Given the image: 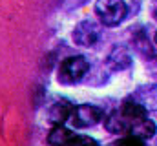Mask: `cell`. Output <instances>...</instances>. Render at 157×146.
<instances>
[{
	"label": "cell",
	"mask_w": 157,
	"mask_h": 146,
	"mask_svg": "<svg viewBox=\"0 0 157 146\" xmlns=\"http://www.w3.org/2000/svg\"><path fill=\"white\" fill-rule=\"evenodd\" d=\"M148 117V110L143 108L133 99L126 97L121 104V110L112 111L108 117H104V128L110 133H132V130Z\"/></svg>",
	"instance_id": "1"
},
{
	"label": "cell",
	"mask_w": 157,
	"mask_h": 146,
	"mask_svg": "<svg viewBox=\"0 0 157 146\" xmlns=\"http://www.w3.org/2000/svg\"><path fill=\"white\" fill-rule=\"evenodd\" d=\"M88 71H90V62L84 57H80V55L68 57L60 62L57 80L64 86H73V84L80 82Z\"/></svg>",
	"instance_id": "2"
},
{
	"label": "cell",
	"mask_w": 157,
	"mask_h": 146,
	"mask_svg": "<svg viewBox=\"0 0 157 146\" xmlns=\"http://www.w3.org/2000/svg\"><path fill=\"white\" fill-rule=\"evenodd\" d=\"M95 13L101 20V24L113 28V26H119L126 18L128 6L124 0H97L95 2Z\"/></svg>",
	"instance_id": "3"
},
{
	"label": "cell",
	"mask_w": 157,
	"mask_h": 146,
	"mask_svg": "<svg viewBox=\"0 0 157 146\" xmlns=\"http://www.w3.org/2000/svg\"><path fill=\"white\" fill-rule=\"evenodd\" d=\"M73 128H91L95 124H99L101 121H104V110L95 104H78L73 108V113L70 117Z\"/></svg>",
	"instance_id": "4"
},
{
	"label": "cell",
	"mask_w": 157,
	"mask_h": 146,
	"mask_svg": "<svg viewBox=\"0 0 157 146\" xmlns=\"http://www.w3.org/2000/svg\"><path fill=\"white\" fill-rule=\"evenodd\" d=\"M101 38V28L93 20H82L73 29V42L82 48H91Z\"/></svg>",
	"instance_id": "5"
},
{
	"label": "cell",
	"mask_w": 157,
	"mask_h": 146,
	"mask_svg": "<svg viewBox=\"0 0 157 146\" xmlns=\"http://www.w3.org/2000/svg\"><path fill=\"white\" fill-rule=\"evenodd\" d=\"M73 104L68 101V99H55L49 108H48V122H51L53 126H59V124H64L71 113H73Z\"/></svg>",
	"instance_id": "6"
},
{
	"label": "cell",
	"mask_w": 157,
	"mask_h": 146,
	"mask_svg": "<svg viewBox=\"0 0 157 146\" xmlns=\"http://www.w3.org/2000/svg\"><path fill=\"white\" fill-rule=\"evenodd\" d=\"M106 66L112 71H122L132 66V53L124 46H113L106 57Z\"/></svg>",
	"instance_id": "7"
},
{
	"label": "cell",
	"mask_w": 157,
	"mask_h": 146,
	"mask_svg": "<svg viewBox=\"0 0 157 146\" xmlns=\"http://www.w3.org/2000/svg\"><path fill=\"white\" fill-rule=\"evenodd\" d=\"M130 97L135 102H139L143 108H146L148 111H155L157 110V84L139 86Z\"/></svg>",
	"instance_id": "8"
},
{
	"label": "cell",
	"mask_w": 157,
	"mask_h": 146,
	"mask_svg": "<svg viewBox=\"0 0 157 146\" xmlns=\"http://www.w3.org/2000/svg\"><path fill=\"white\" fill-rule=\"evenodd\" d=\"M77 133H73L70 128H66L64 124H59V126H53L51 132L48 133V144L51 146H68L70 141L75 137Z\"/></svg>",
	"instance_id": "9"
},
{
	"label": "cell",
	"mask_w": 157,
	"mask_h": 146,
	"mask_svg": "<svg viewBox=\"0 0 157 146\" xmlns=\"http://www.w3.org/2000/svg\"><path fill=\"white\" fill-rule=\"evenodd\" d=\"M132 135H137V137H141V139H150V137H154L155 135V122L154 121H150L148 117L146 119H143L133 130H132Z\"/></svg>",
	"instance_id": "10"
},
{
	"label": "cell",
	"mask_w": 157,
	"mask_h": 146,
	"mask_svg": "<svg viewBox=\"0 0 157 146\" xmlns=\"http://www.w3.org/2000/svg\"><path fill=\"white\" fill-rule=\"evenodd\" d=\"M133 46H135V49H137L139 53H143V55H146V57L154 55V49H152V46H150V40H148V36L144 35L143 31H139L137 35L133 36Z\"/></svg>",
	"instance_id": "11"
},
{
	"label": "cell",
	"mask_w": 157,
	"mask_h": 146,
	"mask_svg": "<svg viewBox=\"0 0 157 146\" xmlns=\"http://www.w3.org/2000/svg\"><path fill=\"white\" fill-rule=\"evenodd\" d=\"M112 146H144V139H141V137H137V135H124V137H121L119 141H115Z\"/></svg>",
	"instance_id": "12"
},
{
	"label": "cell",
	"mask_w": 157,
	"mask_h": 146,
	"mask_svg": "<svg viewBox=\"0 0 157 146\" xmlns=\"http://www.w3.org/2000/svg\"><path fill=\"white\" fill-rule=\"evenodd\" d=\"M68 146H99V143L91 137H86V135H75Z\"/></svg>",
	"instance_id": "13"
},
{
	"label": "cell",
	"mask_w": 157,
	"mask_h": 146,
	"mask_svg": "<svg viewBox=\"0 0 157 146\" xmlns=\"http://www.w3.org/2000/svg\"><path fill=\"white\" fill-rule=\"evenodd\" d=\"M146 70L148 73L152 75V77H155L157 79V55H150V57H146Z\"/></svg>",
	"instance_id": "14"
},
{
	"label": "cell",
	"mask_w": 157,
	"mask_h": 146,
	"mask_svg": "<svg viewBox=\"0 0 157 146\" xmlns=\"http://www.w3.org/2000/svg\"><path fill=\"white\" fill-rule=\"evenodd\" d=\"M152 15H154V18H157V0L154 2V7H152Z\"/></svg>",
	"instance_id": "15"
},
{
	"label": "cell",
	"mask_w": 157,
	"mask_h": 146,
	"mask_svg": "<svg viewBox=\"0 0 157 146\" xmlns=\"http://www.w3.org/2000/svg\"><path fill=\"white\" fill-rule=\"evenodd\" d=\"M155 42H157V33H155Z\"/></svg>",
	"instance_id": "16"
}]
</instances>
